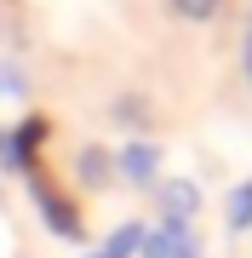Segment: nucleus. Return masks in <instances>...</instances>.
<instances>
[{
  "label": "nucleus",
  "mask_w": 252,
  "mask_h": 258,
  "mask_svg": "<svg viewBox=\"0 0 252 258\" xmlns=\"http://www.w3.org/2000/svg\"><path fill=\"white\" fill-rule=\"evenodd\" d=\"M18 178H23L29 201H35V212H40V224H46V230H52L57 241H75V247H80V241H86V212H80L75 201H69V189L52 178L46 155H40V161H29Z\"/></svg>",
  "instance_id": "f257e3e1"
},
{
  "label": "nucleus",
  "mask_w": 252,
  "mask_h": 258,
  "mask_svg": "<svg viewBox=\"0 0 252 258\" xmlns=\"http://www.w3.org/2000/svg\"><path fill=\"white\" fill-rule=\"evenodd\" d=\"M149 201L160 212V224H189V230H195V218H201V207H206V189H201V178L160 172V184L149 189Z\"/></svg>",
  "instance_id": "f03ea898"
},
{
  "label": "nucleus",
  "mask_w": 252,
  "mask_h": 258,
  "mask_svg": "<svg viewBox=\"0 0 252 258\" xmlns=\"http://www.w3.org/2000/svg\"><path fill=\"white\" fill-rule=\"evenodd\" d=\"M160 161H166V155H160L155 138H126L121 149H115V178H121L126 189H143V195H149L160 184Z\"/></svg>",
  "instance_id": "7ed1b4c3"
},
{
  "label": "nucleus",
  "mask_w": 252,
  "mask_h": 258,
  "mask_svg": "<svg viewBox=\"0 0 252 258\" xmlns=\"http://www.w3.org/2000/svg\"><path fill=\"white\" fill-rule=\"evenodd\" d=\"M69 178L80 184V195H109L121 178H115V149L103 144H80L75 161H69Z\"/></svg>",
  "instance_id": "20e7f679"
},
{
  "label": "nucleus",
  "mask_w": 252,
  "mask_h": 258,
  "mask_svg": "<svg viewBox=\"0 0 252 258\" xmlns=\"http://www.w3.org/2000/svg\"><path fill=\"white\" fill-rule=\"evenodd\" d=\"M138 258H206V247L189 224H155V230H143Z\"/></svg>",
  "instance_id": "39448f33"
},
{
  "label": "nucleus",
  "mask_w": 252,
  "mask_h": 258,
  "mask_svg": "<svg viewBox=\"0 0 252 258\" xmlns=\"http://www.w3.org/2000/svg\"><path fill=\"white\" fill-rule=\"evenodd\" d=\"M109 120L121 132H132V138H149V120H155V103L143 92H115L109 98Z\"/></svg>",
  "instance_id": "423d86ee"
},
{
  "label": "nucleus",
  "mask_w": 252,
  "mask_h": 258,
  "mask_svg": "<svg viewBox=\"0 0 252 258\" xmlns=\"http://www.w3.org/2000/svg\"><path fill=\"white\" fill-rule=\"evenodd\" d=\"M143 230H149L143 218H121V224H115V230L103 235V241H98V247L86 252V258H138V241H143Z\"/></svg>",
  "instance_id": "0eeeda50"
},
{
  "label": "nucleus",
  "mask_w": 252,
  "mask_h": 258,
  "mask_svg": "<svg viewBox=\"0 0 252 258\" xmlns=\"http://www.w3.org/2000/svg\"><path fill=\"white\" fill-rule=\"evenodd\" d=\"M224 224H229V235H246V230H252V178H241V184L229 189V201H224Z\"/></svg>",
  "instance_id": "6e6552de"
},
{
  "label": "nucleus",
  "mask_w": 252,
  "mask_h": 258,
  "mask_svg": "<svg viewBox=\"0 0 252 258\" xmlns=\"http://www.w3.org/2000/svg\"><path fill=\"white\" fill-rule=\"evenodd\" d=\"M23 98H29V69H23V57L0 52V103H23Z\"/></svg>",
  "instance_id": "1a4fd4ad"
},
{
  "label": "nucleus",
  "mask_w": 252,
  "mask_h": 258,
  "mask_svg": "<svg viewBox=\"0 0 252 258\" xmlns=\"http://www.w3.org/2000/svg\"><path fill=\"white\" fill-rule=\"evenodd\" d=\"M224 6L229 0H172V12L184 23H212V18H224Z\"/></svg>",
  "instance_id": "9d476101"
},
{
  "label": "nucleus",
  "mask_w": 252,
  "mask_h": 258,
  "mask_svg": "<svg viewBox=\"0 0 252 258\" xmlns=\"http://www.w3.org/2000/svg\"><path fill=\"white\" fill-rule=\"evenodd\" d=\"M0 172H23V155H18V138H12V126H0Z\"/></svg>",
  "instance_id": "9b49d317"
},
{
  "label": "nucleus",
  "mask_w": 252,
  "mask_h": 258,
  "mask_svg": "<svg viewBox=\"0 0 252 258\" xmlns=\"http://www.w3.org/2000/svg\"><path fill=\"white\" fill-rule=\"evenodd\" d=\"M246 81H252V63H246Z\"/></svg>",
  "instance_id": "f8f14e48"
},
{
  "label": "nucleus",
  "mask_w": 252,
  "mask_h": 258,
  "mask_svg": "<svg viewBox=\"0 0 252 258\" xmlns=\"http://www.w3.org/2000/svg\"><path fill=\"white\" fill-rule=\"evenodd\" d=\"M0 201H6V189H0Z\"/></svg>",
  "instance_id": "ddd939ff"
}]
</instances>
